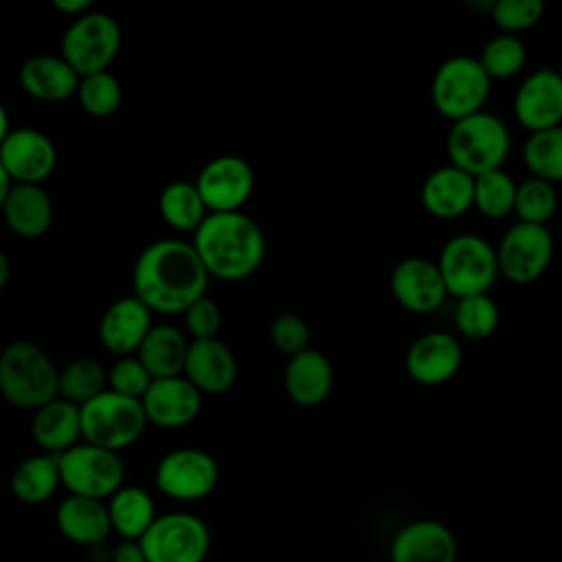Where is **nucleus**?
Segmentation results:
<instances>
[{
  "mask_svg": "<svg viewBox=\"0 0 562 562\" xmlns=\"http://www.w3.org/2000/svg\"><path fill=\"white\" fill-rule=\"evenodd\" d=\"M209 279L198 250L182 239L147 244L132 272L134 296L160 314H184L198 299L206 296Z\"/></svg>",
  "mask_w": 562,
  "mask_h": 562,
  "instance_id": "1",
  "label": "nucleus"
},
{
  "mask_svg": "<svg viewBox=\"0 0 562 562\" xmlns=\"http://www.w3.org/2000/svg\"><path fill=\"white\" fill-rule=\"evenodd\" d=\"M191 244L209 274L222 281L250 277L266 257V237L259 224L241 211L209 213Z\"/></svg>",
  "mask_w": 562,
  "mask_h": 562,
  "instance_id": "2",
  "label": "nucleus"
},
{
  "mask_svg": "<svg viewBox=\"0 0 562 562\" xmlns=\"http://www.w3.org/2000/svg\"><path fill=\"white\" fill-rule=\"evenodd\" d=\"M0 391L9 404L37 411L59 397V369L40 345L9 342L0 356Z\"/></svg>",
  "mask_w": 562,
  "mask_h": 562,
  "instance_id": "3",
  "label": "nucleus"
},
{
  "mask_svg": "<svg viewBox=\"0 0 562 562\" xmlns=\"http://www.w3.org/2000/svg\"><path fill=\"white\" fill-rule=\"evenodd\" d=\"M509 149L512 134L505 121L485 110L454 121L446 136L450 165L468 171L474 178L503 169Z\"/></svg>",
  "mask_w": 562,
  "mask_h": 562,
  "instance_id": "4",
  "label": "nucleus"
},
{
  "mask_svg": "<svg viewBox=\"0 0 562 562\" xmlns=\"http://www.w3.org/2000/svg\"><path fill=\"white\" fill-rule=\"evenodd\" d=\"M149 424L145 406L136 397L121 395L112 389L81 406L83 439L112 452L125 450L140 439Z\"/></svg>",
  "mask_w": 562,
  "mask_h": 562,
  "instance_id": "5",
  "label": "nucleus"
},
{
  "mask_svg": "<svg viewBox=\"0 0 562 562\" xmlns=\"http://www.w3.org/2000/svg\"><path fill=\"white\" fill-rule=\"evenodd\" d=\"M437 266L446 281L448 294L457 299L487 294L501 274L496 246L472 233L450 237L439 252Z\"/></svg>",
  "mask_w": 562,
  "mask_h": 562,
  "instance_id": "6",
  "label": "nucleus"
},
{
  "mask_svg": "<svg viewBox=\"0 0 562 562\" xmlns=\"http://www.w3.org/2000/svg\"><path fill=\"white\" fill-rule=\"evenodd\" d=\"M490 90L492 79L479 57L454 55L439 64L430 83V99L435 110L454 123L483 112Z\"/></svg>",
  "mask_w": 562,
  "mask_h": 562,
  "instance_id": "7",
  "label": "nucleus"
},
{
  "mask_svg": "<svg viewBox=\"0 0 562 562\" xmlns=\"http://www.w3.org/2000/svg\"><path fill=\"white\" fill-rule=\"evenodd\" d=\"M61 470V485L75 496L110 501L125 479V465L119 452L94 443H77L57 454Z\"/></svg>",
  "mask_w": 562,
  "mask_h": 562,
  "instance_id": "8",
  "label": "nucleus"
},
{
  "mask_svg": "<svg viewBox=\"0 0 562 562\" xmlns=\"http://www.w3.org/2000/svg\"><path fill=\"white\" fill-rule=\"evenodd\" d=\"M121 48L119 22L101 11L75 18L61 37V57L81 75L108 70Z\"/></svg>",
  "mask_w": 562,
  "mask_h": 562,
  "instance_id": "9",
  "label": "nucleus"
},
{
  "mask_svg": "<svg viewBox=\"0 0 562 562\" xmlns=\"http://www.w3.org/2000/svg\"><path fill=\"white\" fill-rule=\"evenodd\" d=\"M147 562H204L211 533L202 518L187 512L160 514L140 540Z\"/></svg>",
  "mask_w": 562,
  "mask_h": 562,
  "instance_id": "10",
  "label": "nucleus"
},
{
  "mask_svg": "<svg viewBox=\"0 0 562 562\" xmlns=\"http://www.w3.org/2000/svg\"><path fill=\"white\" fill-rule=\"evenodd\" d=\"M555 252L553 235L547 226L536 224H512L498 246V270L514 285H529L538 281L551 266Z\"/></svg>",
  "mask_w": 562,
  "mask_h": 562,
  "instance_id": "11",
  "label": "nucleus"
},
{
  "mask_svg": "<svg viewBox=\"0 0 562 562\" xmlns=\"http://www.w3.org/2000/svg\"><path fill=\"white\" fill-rule=\"evenodd\" d=\"M156 487L173 501H200L209 496L220 481L217 461L200 448H176L167 452L156 468Z\"/></svg>",
  "mask_w": 562,
  "mask_h": 562,
  "instance_id": "12",
  "label": "nucleus"
},
{
  "mask_svg": "<svg viewBox=\"0 0 562 562\" xmlns=\"http://www.w3.org/2000/svg\"><path fill=\"white\" fill-rule=\"evenodd\" d=\"M57 165L55 143L40 130L15 127L0 140V169L15 184H42Z\"/></svg>",
  "mask_w": 562,
  "mask_h": 562,
  "instance_id": "13",
  "label": "nucleus"
},
{
  "mask_svg": "<svg viewBox=\"0 0 562 562\" xmlns=\"http://www.w3.org/2000/svg\"><path fill=\"white\" fill-rule=\"evenodd\" d=\"M195 187L211 213H231L239 211L248 202L255 189V173L244 158L226 154L202 167L195 178Z\"/></svg>",
  "mask_w": 562,
  "mask_h": 562,
  "instance_id": "14",
  "label": "nucleus"
},
{
  "mask_svg": "<svg viewBox=\"0 0 562 562\" xmlns=\"http://www.w3.org/2000/svg\"><path fill=\"white\" fill-rule=\"evenodd\" d=\"M514 116L529 132L562 125V77L558 68H536L514 94Z\"/></svg>",
  "mask_w": 562,
  "mask_h": 562,
  "instance_id": "15",
  "label": "nucleus"
},
{
  "mask_svg": "<svg viewBox=\"0 0 562 562\" xmlns=\"http://www.w3.org/2000/svg\"><path fill=\"white\" fill-rule=\"evenodd\" d=\"M391 292L404 310L415 314L435 312L448 296L437 261L426 257H406L397 261L391 272Z\"/></svg>",
  "mask_w": 562,
  "mask_h": 562,
  "instance_id": "16",
  "label": "nucleus"
},
{
  "mask_svg": "<svg viewBox=\"0 0 562 562\" xmlns=\"http://www.w3.org/2000/svg\"><path fill=\"white\" fill-rule=\"evenodd\" d=\"M461 362V342L448 331H426L406 351V371L424 386L448 382L457 375Z\"/></svg>",
  "mask_w": 562,
  "mask_h": 562,
  "instance_id": "17",
  "label": "nucleus"
},
{
  "mask_svg": "<svg viewBox=\"0 0 562 562\" xmlns=\"http://www.w3.org/2000/svg\"><path fill=\"white\" fill-rule=\"evenodd\" d=\"M140 402L149 424L160 428H182L200 415L202 393L184 375H176L154 380Z\"/></svg>",
  "mask_w": 562,
  "mask_h": 562,
  "instance_id": "18",
  "label": "nucleus"
},
{
  "mask_svg": "<svg viewBox=\"0 0 562 562\" xmlns=\"http://www.w3.org/2000/svg\"><path fill=\"white\" fill-rule=\"evenodd\" d=\"M151 310L138 296L116 299L99 321V340L114 356L136 353L151 329Z\"/></svg>",
  "mask_w": 562,
  "mask_h": 562,
  "instance_id": "19",
  "label": "nucleus"
},
{
  "mask_svg": "<svg viewBox=\"0 0 562 562\" xmlns=\"http://www.w3.org/2000/svg\"><path fill=\"white\" fill-rule=\"evenodd\" d=\"M457 538L439 520L422 518L397 531L391 562H457Z\"/></svg>",
  "mask_w": 562,
  "mask_h": 562,
  "instance_id": "20",
  "label": "nucleus"
},
{
  "mask_svg": "<svg viewBox=\"0 0 562 562\" xmlns=\"http://www.w3.org/2000/svg\"><path fill=\"white\" fill-rule=\"evenodd\" d=\"M200 393H226L237 380V360L226 342L220 338L191 340L184 373Z\"/></svg>",
  "mask_w": 562,
  "mask_h": 562,
  "instance_id": "21",
  "label": "nucleus"
},
{
  "mask_svg": "<svg viewBox=\"0 0 562 562\" xmlns=\"http://www.w3.org/2000/svg\"><path fill=\"white\" fill-rule=\"evenodd\" d=\"M422 204L439 220L465 215L474 206V176L454 165L430 171L422 184Z\"/></svg>",
  "mask_w": 562,
  "mask_h": 562,
  "instance_id": "22",
  "label": "nucleus"
},
{
  "mask_svg": "<svg viewBox=\"0 0 562 562\" xmlns=\"http://www.w3.org/2000/svg\"><path fill=\"white\" fill-rule=\"evenodd\" d=\"M283 386L294 404L318 406L334 389V369L329 358L312 347L288 358Z\"/></svg>",
  "mask_w": 562,
  "mask_h": 562,
  "instance_id": "23",
  "label": "nucleus"
},
{
  "mask_svg": "<svg viewBox=\"0 0 562 562\" xmlns=\"http://www.w3.org/2000/svg\"><path fill=\"white\" fill-rule=\"evenodd\" d=\"M31 435L35 443L46 450V454H64L83 437L81 406L64 397H55L35 411Z\"/></svg>",
  "mask_w": 562,
  "mask_h": 562,
  "instance_id": "24",
  "label": "nucleus"
},
{
  "mask_svg": "<svg viewBox=\"0 0 562 562\" xmlns=\"http://www.w3.org/2000/svg\"><path fill=\"white\" fill-rule=\"evenodd\" d=\"M57 529L61 536L81 547L101 544L114 529L108 503L70 494L57 507Z\"/></svg>",
  "mask_w": 562,
  "mask_h": 562,
  "instance_id": "25",
  "label": "nucleus"
},
{
  "mask_svg": "<svg viewBox=\"0 0 562 562\" xmlns=\"http://www.w3.org/2000/svg\"><path fill=\"white\" fill-rule=\"evenodd\" d=\"M26 94L40 101H66L79 92L81 75L59 55H35L20 68Z\"/></svg>",
  "mask_w": 562,
  "mask_h": 562,
  "instance_id": "26",
  "label": "nucleus"
},
{
  "mask_svg": "<svg viewBox=\"0 0 562 562\" xmlns=\"http://www.w3.org/2000/svg\"><path fill=\"white\" fill-rule=\"evenodd\" d=\"M0 204L9 228L20 237H42L53 224V200L42 184H15Z\"/></svg>",
  "mask_w": 562,
  "mask_h": 562,
  "instance_id": "27",
  "label": "nucleus"
},
{
  "mask_svg": "<svg viewBox=\"0 0 562 562\" xmlns=\"http://www.w3.org/2000/svg\"><path fill=\"white\" fill-rule=\"evenodd\" d=\"M189 345L191 342H187L180 329H176L173 325L160 323L149 329L136 356L145 364V369L151 373L154 380L176 378L184 373Z\"/></svg>",
  "mask_w": 562,
  "mask_h": 562,
  "instance_id": "28",
  "label": "nucleus"
},
{
  "mask_svg": "<svg viewBox=\"0 0 562 562\" xmlns=\"http://www.w3.org/2000/svg\"><path fill=\"white\" fill-rule=\"evenodd\" d=\"M61 485L57 454H35L24 459L11 474V492L26 505L48 501Z\"/></svg>",
  "mask_w": 562,
  "mask_h": 562,
  "instance_id": "29",
  "label": "nucleus"
},
{
  "mask_svg": "<svg viewBox=\"0 0 562 562\" xmlns=\"http://www.w3.org/2000/svg\"><path fill=\"white\" fill-rule=\"evenodd\" d=\"M108 509H110L112 529L123 540H143V536L149 531V527L158 518L151 496L136 485H123L108 501Z\"/></svg>",
  "mask_w": 562,
  "mask_h": 562,
  "instance_id": "30",
  "label": "nucleus"
},
{
  "mask_svg": "<svg viewBox=\"0 0 562 562\" xmlns=\"http://www.w3.org/2000/svg\"><path fill=\"white\" fill-rule=\"evenodd\" d=\"M158 209L162 220L182 233H195L211 213L195 182L187 180L167 184L158 198Z\"/></svg>",
  "mask_w": 562,
  "mask_h": 562,
  "instance_id": "31",
  "label": "nucleus"
},
{
  "mask_svg": "<svg viewBox=\"0 0 562 562\" xmlns=\"http://www.w3.org/2000/svg\"><path fill=\"white\" fill-rule=\"evenodd\" d=\"M522 162L533 178L562 182V125L533 132L522 143Z\"/></svg>",
  "mask_w": 562,
  "mask_h": 562,
  "instance_id": "32",
  "label": "nucleus"
},
{
  "mask_svg": "<svg viewBox=\"0 0 562 562\" xmlns=\"http://www.w3.org/2000/svg\"><path fill=\"white\" fill-rule=\"evenodd\" d=\"M108 389V371L94 358H77L59 371V397L72 404L83 406Z\"/></svg>",
  "mask_w": 562,
  "mask_h": 562,
  "instance_id": "33",
  "label": "nucleus"
},
{
  "mask_svg": "<svg viewBox=\"0 0 562 562\" xmlns=\"http://www.w3.org/2000/svg\"><path fill=\"white\" fill-rule=\"evenodd\" d=\"M518 182L505 171L496 169L474 178V209L487 220H503L514 213Z\"/></svg>",
  "mask_w": 562,
  "mask_h": 562,
  "instance_id": "34",
  "label": "nucleus"
},
{
  "mask_svg": "<svg viewBox=\"0 0 562 562\" xmlns=\"http://www.w3.org/2000/svg\"><path fill=\"white\" fill-rule=\"evenodd\" d=\"M555 209H558L555 184L533 176L518 182L516 206H514V215L518 217V222L547 226L549 220L555 215Z\"/></svg>",
  "mask_w": 562,
  "mask_h": 562,
  "instance_id": "35",
  "label": "nucleus"
},
{
  "mask_svg": "<svg viewBox=\"0 0 562 562\" xmlns=\"http://www.w3.org/2000/svg\"><path fill=\"white\" fill-rule=\"evenodd\" d=\"M501 323V312L496 301L490 294L463 296L454 310L457 329L470 340L490 338Z\"/></svg>",
  "mask_w": 562,
  "mask_h": 562,
  "instance_id": "36",
  "label": "nucleus"
},
{
  "mask_svg": "<svg viewBox=\"0 0 562 562\" xmlns=\"http://www.w3.org/2000/svg\"><path fill=\"white\" fill-rule=\"evenodd\" d=\"M479 61L490 79H512L516 77L527 64V48L518 35H496L492 37L481 55Z\"/></svg>",
  "mask_w": 562,
  "mask_h": 562,
  "instance_id": "37",
  "label": "nucleus"
},
{
  "mask_svg": "<svg viewBox=\"0 0 562 562\" xmlns=\"http://www.w3.org/2000/svg\"><path fill=\"white\" fill-rule=\"evenodd\" d=\"M77 99L88 114L110 116L119 110L123 101V88L110 70H103V72L81 77Z\"/></svg>",
  "mask_w": 562,
  "mask_h": 562,
  "instance_id": "38",
  "label": "nucleus"
},
{
  "mask_svg": "<svg viewBox=\"0 0 562 562\" xmlns=\"http://www.w3.org/2000/svg\"><path fill=\"white\" fill-rule=\"evenodd\" d=\"M492 22L507 35H516L536 26L544 15L542 0H496Z\"/></svg>",
  "mask_w": 562,
  "mask_h": 562,
  "instance_id": "39",
  "label": "nucleus"
},
{
  "mask_svg": "<svg viewBox=\"0 0 562 562\" xmlns=\"http://www.w3.org/2000/svg\"><path fill=\"white\" fill-rule=\"evenodd\" d=\"M151 382H154V378L145 369V364L138 360V356L119 358L108 371V386L127 397L143 400V395L147 393Z\"/></svg>",
  "mask_w": 562,
  "mask_h": 562,
  "instance_id": "40",
  "label": "nucleus"
},
{
  "mask_svg": "<svg viewBox=\"0 0 562 562\" xmlns=\"http://www.w3.org/2000/svg\"><path fill=\"white\" fill-rule=\"evenodd\" d=\"M270 338L277 351H281L288 358L310 349V327L299 314L292 312H283L272 321Z\"/></svg>",
  "mask_w": 562,
  "mask_h": 562,
  "instance_id": "41",
  "label": "nucleus"
},
{
  "mask_svg": "<svg viewBox=\"0 0 562 562\" xmlns=\"http://www.w3.org/2000/svg\"><path fill=\"white\" fill-rule=\"evenodd\" d=\"M184 325H187V331L193 336V340L217 338V331L222 327L220 305L213 299H209V296L198 299L184 312Z\"/></svg>",
  "mask_w": 562,
  "mask_h": 562,
  "instance_id": "42",
  "label": "nucleus"
},
{
  "mask_svg": "<svg viewBox=\"0 0 562 562\" xmlns=\"http://www.w3.org/2000/svg\"><path fill=\"white\" fill-rule=\"evenodd\" d=\"M112 562H147V555H145V549H143L140 540H123L114 549Z\"/></svg>",
  "mask_w": 562,
  "mask_h": 562,
  "instance_id": "43",
  "label": "nucleus"
},
{
  "mask_svg": "<svg viewBox=\"0 0 562 562\" xmlns=\"http://www.w3.org/2000/svg\"><path fill=\"white\" fill-rule=\"evenodd\" d=\"M53 7L61 13L72 15V18H81V15L90 13L92 2L90 0H53Z\"/></svg>",
  "mask_w": 562,
  "mask_h": 562,
  "instance_id": "44",
  "label": "nucleus"
},
{
  "mask_svg": "<svg viewBox=\"0 0 562 562\" xmlns=\"http://www.w3.org/2000/svg\"><path fill=\"white\" fill-rule=\"evenodd\" d=\"M9 281V257L0 255V285Z\"/></svg>",
  "mask_w": 562,
  "mask_h": 562,
  "instance_id": "45",
  "label": "nucleus"
},
{
  "mask_svg": "<svg viewBox=\"0 0 562 562\" xmlns=\"http://www.w3.org/2000/svg\"><path fill=\"white\" fill-rule=\"evenodd\" d=\"M558 75L562 77V59H560V64H558Z\"/></svg>",
  "mask_w": 562,
  "mask_h": 562,
  "instance_id": "46",
  "label": "nucleus"
}]
</instances>
